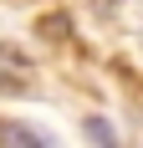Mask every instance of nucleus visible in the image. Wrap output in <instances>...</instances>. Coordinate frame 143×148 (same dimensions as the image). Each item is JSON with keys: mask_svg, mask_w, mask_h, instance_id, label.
<instances>
[{"mask_svg": "<svg viewBox=\"0 0 143 148\" xmlns=\"http://www.w3.org/2000/svg\"><path fill=\"white\" fill-rule=\"evenodd\" d=\"M87 138H92L97 148H118V138H113V123H107V118H87Z\"/></svg>", "mask_w": 143, "mask_h": 148, "instance_id": "2", "label": "nucleus"}, {"mask_svg": "<svg viewBox=\"0 0 143 148\" xmlns=\"http://www.w3.org/2000/svg\"><path fill=\"white\" fill-rule=\"evenodd\" d=\"M0 138H5V148H61L51 133L31 128V123H0Z\"/></svg>", "mask_w": 143, "mask_h": 148, "instance_id": "1", "label": "nucleus"}]
</instances>
